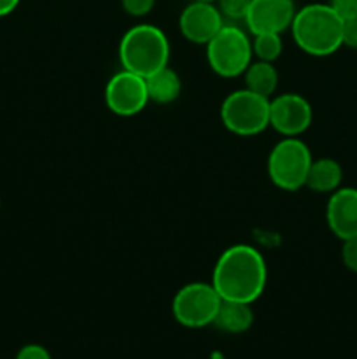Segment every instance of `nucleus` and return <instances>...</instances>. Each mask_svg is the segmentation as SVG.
I'll use <instances>...</instances> for the list:
<instances>
[{
	"instance_id": "nucleus-1",
	"label": "nucleus",
	"mask_w": 357,
	"mask_h": 359,
	"mask_svg": "<svg viewBox=\"0 0 357 359\" xmlns=\"http://www.w3.org/2000/svg\"><path fill=\"white\" fill-rule=\"evenodd\" d=\"M268 269L261 252L247 244L227 248L217 259L212 286L220 300L252 305L265 293Z\"/></svg>"
},
{
	"instance_id": "nucleus-2",
	"label": "nucleus",
	"mask_w": 357,
	"mask_h": 359,
	"mask_svg": "<svg viewBox=\"0 0 357 359\" xmlns=\"http://www.w3.org/2000/svg\"><path fill=\"white\" fill-rule=\"evenodd\" d=\"M290 32L298 48L310 56H329L343 46V20L329 4H308L298 9Z\"/></svg>"
},
{
	"instance_id": "nucleus-3",
	"label": "nucleus",
	"mask_w": 357,
	"mask_h": 359,
	"mask_svg": "<svg viewBox=\"0 0 357 359\" xmlns=\"http://www.w3.org/2000/svg\"><path fill=\"white\" fill-rule=\"evenodd\" d=\"M119 60L125 70L149 77L168 65L170 42L161 28L149 23L136 25L122 35L119 42Z\"/></svg>"
},
{
	"instance_id": "nucleus-4",
	"label": "nucleus",
	"mask_w": 357,
	"mask_h": 359,
	"mask_svg": "<svg viewBox=\"0 0 357 359\" xmlns=\"http://www.w3.org/2000/svg\"><path fill=\"white\" fill-rule=\"evenodd\" d=\"M312 161L310 149L300 137H284L270 151L268 175L276 188L298 191L307 186Z\"/></svg>"
},
{
	"instance_id": "nucleus-5",
	"label": "nucleus",
	"mask_w": 357,
	"mask_h": 359,
	"mask_svg": "<svg viewBox=\"0 0 357 359\" xmlns=\"http://www.w3.org/2000/svg\"><path fill=\"white\" fill-rule=\"evenodd\" d=\"M252 39L237 25H224L206 44V60L217 76L238 77L252 63Z\"/></svg>"
},
{
	"instance_id": "nucleus-6",
	"label": "nucleus",
	"mask_w": 357,
	"mask_h": 359,
	"mask_svg": "<svg viewBox=\"0 0 357 359\" xmlns=\"http://www.w3.org/2000/svg\"><path fill=\"white\" fill-rule=\"evenodd\" d=\"M220 119L226 130L234 135H259L270 126V98L247 88L233 91L220 105Z\"/></svg>"
},
{
	"instance_id": "nucleus-7",
	"label": "nucleus",
	"mask_w": 357,
	"mask_h": 359,
	"mask_svg": "<svg viewBox=\"0 0 357 359\" xmlns=\"http://www.w3.org/2000/svg\"><path fill=\"white\" fill-rule=\"evenodd\" d=\"M220 297L212 283H191L182 286L172 302V314L184 328H205L214 325L220 307Z\"/></svg>"
},
{
	"instance_id": "nucleus-8",
	"label": "nucleus",
	"mask_w": 357,
	"mask_h": 359,
	"mask_svg": "<svg viewBox=\"0 0 357 359\" xmlns=\"http://www.w3.org/2000/svg\"><path fill=\"white\" fill-rule=\"evenodd\" d=\"M105 104L108 111L122 118L142 112L149 104L146 77L125 69L114 74L105 86Z\"/></svg>"
},
{
	"instance_id": "nucleus-9",
	"label": "nucleus",
	"mask_w": 357,
	"mask_h": 359,
	"mask_svg": "<svg viewBox=\"0 0 357 359\" xmlns=\"http://www.w3.org/2000/svg\"><path fill=\"white\" fill-rule=\"evenodd\" d=\"M314 119L310 102L298 93L270 98V126L282 137H300Z\"/></svg>"
},
{
	"instance_id": "nucleus-10",
	"label": "nucleus",
	"mask_w": 357,
	"mask_h": 359,
	"mask_svg": "<svg viewBox=\"0 0 357 359\" xmlns=\"http://www.w3.org/2000/svg\"><path fill=\"white\" fill-rule=\"evenodd\" d=\"M224 18L214 2L192 0L178 18V28L186 41L206 46L210 39L224 27Z\"/></svg>"
},
{
	"instance_id": "nucleus-11",
	"label": "nucleus",
	"mask_w": 357,
	"mask_h": 359,
	"mask_svg": "<svg viewBox=\"0 0 357 359\" xmlns=\"http://www.w3.org/2000/svg\"><path fill=\"white\" fill-rule=\"evenodd\" d=\"M294 0H252L245 25L255 34H282L290 28L296 14Z\"/></svg>"
},
{
	"instance_id": "nucleus-12",
	"label": "nucleus",
	"mask_w": 357,
	"mask_h": 359,
	"mask_svg": "<svg viewBox=\"0 0 357 359\" xmlns=\"http://www.w3.org/2000/svg\"><path fill=\"white\" fill-rule=\"evenodd\" d=\"M329 230L340 241L357 237V189L338 188L331 193L326 207Z\"/></svg>"
},
{
	"instance_id": "nucleus-13",
	"label": "nucleus",
	"mask_w": 357,
	"mask_h": 359,
	"mask_svg": "<svg viewBox=\"0 0 357 359\" xmlns=\"http://www.w3.org/2000/svg\"><path fill=\"white\" fill-rule=\"evenodd\" d=\"M254 323V312H252L251 305L240 304V302H220V307L217 311L216 319H214V326L219 328L220 332L231 333H245Z\"/></svg>"
},
{
	"instance_id": "nucleus-14",
	"label": "nucleus",
	"mask_w": 357,
	"mask_h": 359,
	"mask_svg": "<svg viewBox=\"0 0 357 359\" xmlns=\"http://www.w3.org/2000/svg\"><path fill=\"white\" fill-rule=\"evenodd\" d=\"M146 83L147 93H149V102H154V104L160 105H167L175 102L182 91L181 77L168 65L156 70L154 74H150L149 77H146Z\"/></svg>"
},
{
	"instance_id": "nucleus-15",
	"label": "nucleus",
	"mask_w": 357,
	"mask_h": 359,
	"mask_svg": "<svg viewBox=\"0 0 357 359\" xmlns=\"http://www.w3.org/2000/svg\"><path fill=\"white\" fill-rule=\"evenodd\" d=\"M343 179L342 165L332 158L314 160L307 177V188L315 193H332L340 188Z\"/></svg>"
},
{
	"instance_id": "nucleus-16",
	"label": "nucleus",
	"mask_w": 357,
	"mask_h": 359,
	"mask_svg": "<svg viewBox=\"0 0 357 359\" xmlns=\"http://www.w3.org/2000/svg\"><path fill=\"white\" fill-rule=\"evenodd\" d=\"M245 88L265 98H273L279 86V72L276 67L270 62H252L244 72Z\"/></svg>"
},
{
	"instance_id": "nucleus-17",
	"label": "nucleus",
	"mask_w": 357,
	"mask_h": 359,
	"mask_svg": "<svg viewBox=\"0 0 357 359\" xmlns=\"http://www.w3.org/2000/svg\"><path fill=\"white\" fill-rule=\"evenodd\" d=\"M284 51V42L280 34H255L252 39V53L261 62L273 63L280 58Z\"/></svg>"
},
{
	"instance_id": "nucleus-18",
	"label": "nucleus",
	"mask_w": 357,
	"mask_h": 359,
	"mask_svg": "<svg viewBox=\"0 0 357 359\" xmlns=\"http://www.w3.org/2000/svg\"><path fill=\"white\" fill-rule=\"evenodd\" d=\"M251 2L252 0H217L216 6L223 18L231 21H245Z\"/></svg>"
},
{
	"instance_id": "nucleus-19",
	"label": "nucleus",
	"mask_w": 357,
	"mask_h": 359,
	"mask_svg": "<svg viewBox=\"0 0 357 359\" xmlns=\"http://www.w3.org/2000/svg\"><path fill=\"white\" fill-rule=\"evenodd\" d=\"M121 6L126 14L133 18L147 16L156 6V0H121Z\"/></svg>"
},
{
	"instance_id": "nucleus-20",
	"label": "nucleus",
	"mask_w": 357,
	"mask_h": 359,
	"mask_svg": "<svg viewBox=\"0 0 357 359\" xmlns=\"http://www.w3.org/2000/svg\"><path fill=\"white\" fill-rule=\"evenodd\" d=\"M329 6L343 21L357 18V0H329Z\"/></svg>"
},
{
	"instance_id": "nucleus-21",
	"label": "nucleus",
	"mask_w": 357,
	"mask_h": 359,
	"mask_svg": "<svg viewBox=\"0 0 357 359\" xmlns=\"http://www.w3.org/2000/svg\"><path fill=\"white\" fill-rule=\"evenodd\" d=\"M342 259L343 265H345L350 272L357 273V237L343 241Z\"/></svg>"
},
{
	"instance_id": "nucleus-22",
	"label": "nucleus",
	"mask_w": 357,
	"mask_h": 359,
	"mask_svg": "<svg viewBox=\"0 0 357 359\" xmlns=\"http://www.w3.org/2000/svg\"><path fill=\"white\" fill-rule=\"evenodd\" d=\"M16 359H52L49 351L38 344H28L18 351Z\"/></svg>"
},
{
	"instance_id": "nucleus-23",
	"label": "nucleus",
	"mask_w": 357,
	"mask_h": 359,
	"mask_svg": "<svg viewBox=\"0 0 357 359\" xmlns=\"http://www.w3.org/2000/svg\"><path fill=\"white\" fill-rule=\"evenodd\" d=\"M343 46L357 49V18L343 21Z\"/></svg>"
},
{
	"instance_id": "nucleus-24",
	"label": "nucleus",
	"mask_w": 357,
	"mask_h": 359,
	"mask_svg": "<svg viewBox=\"0 0 357 359\" xmlns=\"http://www.w3.org/2000/svg\"><path fill=\"white\" fill-rule=\"evenodd\" d=\"M20 2L21 0H0V18L9 16L10 13H14Z\"/></svg>"
},
{
	"instance_id": "nucleus-25",
	"label": "nucleus",
	"mask_w": 357,
	"mask_h": 359,
	"mask_svg": "<svg viewBox=\"0 0 357 359\" xmlns=\"http://www.w3.org/2000/svg\"><path fill=\"white\" fill-rule=\"evenodd\" d=\"M200 2H214V4H216L217 0H200Z\"/></svg>"
}]
</instances>
